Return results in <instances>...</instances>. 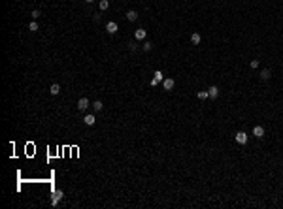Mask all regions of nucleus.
Here are the masks:
<instances>
[{
    "instance_id": "f257e3e1",
    "label": "nucleus",
    "mask_w": 283,
    "mask_h": 209,
    "mask_svg": "<svg viewBox=\"0 0 283 209\" xmlns=\"http://www.w3.org/2000/svg\"><path fill=\"white\" fill-rule=\"evenodd\" d=\"M236 143H240V145H245L247 143V134H245L244 130H240V132H236Z\"/></svg>"
},
{
    "instance_id": "f03ea898",
    "label": "nucleus",
    "mask_w": 283,
    "mask_h": 209,
    "mask_svg": "<svg viewBox=\"0 0 283 209\" xmlns=\"http://www.w3.org/2000/svg\"><path fill=\"white\" fill-rule=\"evenodd\" d=\"M63 190H60V188H57V190L53 192V196H51V205H57V203H59L60 200H63Z\"/></svg>"
},
{
    "instance_id": "7ed1b4c3",
    "label": "nucleus",
    "mask_w": 283,
    "mask_h": 209,
    "mask_svg": "<svg viewBox=\"0 0 283 209\" xmlns=\"http://www.w3.org/2000/svg\"><path fill=\"white\" fill-rule=\"evenodd\" d=\"M89 106H92V104L87 98H79L78 100V109L79 111H87V109H89Z\"/></svg>"
},
{
    "instance_id": "20e7f679",
    "label": "nucleus",
    "mask_w": 283,
    "mask_h": 209,
    "mask_svg": "<svg viewBox=\"0 0 283 209\" xmlns=\"http://www.w3.org/2000/svg\"><path fill=\"white\" fill-rule=\"evenodd\" d=\"M117 30H119V27H117L115 21H110V23L106 25V32H108V34H115Z\"/></svg>"
},
{
    "instance_id": "39448f33",
    "label": "nucleus",
    "mask_w": 283,
    "mask_h": 209,
    "mask_svg": "<svg viewBox=\"0 0 283 209\" xmlns=\"http://www.w3.org/2000/svg\"><path fill=\"white\" fill-rule=\"evenodd\" d=\"M174 85H176V81H174V79H170V77L162 79V87H164V90H172V89H174Z\"/></svg>"
},
{
    "instance_id": "423d86ee",
    "label": "nucleus",
    "mask_w": 283,
    "mask_h": 209,
    "mask_svg": "<svg viewBox=\"0 0 283 209\" xmlns=\"http://www.w3.org/2000/svg\"><path fill=\"white\" fill-rule=\"evenodd\" d=\"M83 123H85L87 126H92V124L96 123V117L92 115V113H87V115H85V119H83Z\"/></svg>"
},
{
    "instance_id": "0eeeda50",
    "label": "nucleus",
    "mask_w": 283,
    "mask_h": 209,
    "mask_svg": "<svg viewBox=\"0 0 283 209\" xmlns=\"http://www.w3.org/2000/svg\"><path fill=\"white\" fill-rule=\"evenodd\" d=\"M161 81H162V72H161V70H157V72H155V77L151 79V87L159 85V83H161Z\"/></svg>"
},
{
    "instance_id": "6e6552de",
    "label": "nucleus",
    "mask_w": 283,
    "mask_h": 209,
    "mask_svg": "<svg viewBox=\"0 0 283 209\" xmlns=\"http://www.w3.org/2000/svg\"><path fill=\"white\" fill-rule=\"evenodd\" d=\"M208 94H210V98H217V96H219V89H217L215 85H212V87L208 89Z\"/></svg>"
},
{
    "instance_id": "1a4fd4ad",
    "label": "nucleus",
    "mask_w": 283,
    "mask_h": 209,
    "mask_svg": "<svg viewBox=\"0 0 283 209\" xmlns=\"http://www.w3.org/2000/svg\"><path fill=\"white\" fill-rule=\"evenodd\" d=\"M146 36H147V32H146L143 28H138L136 32H134V38H136V40H146Z\"/></svg>"
},
{
    "instance_id": "9d476101",
    "label": "nucleus",
    "mask_w": 283,
    "mask_h": 209,
    "mask_svg": "<svg viewBox=\"0 0 283 209\" xmlns=\"http://www.w3.org/2000/svg\"><path fill=\"white\" fill-rule=\"evenodd\" d=\"M49 93L53 94V96H57V94L60 93V85H59V83H53V85L49 87Z\"/></svg>"
},
{
    "instance_id": "9b49d317",
    "label": "nucleus",
    "mask_w": 283,
    "mask_h": 209,
    "mask_svg": "<svg viewBox=\"0 0 283 209\" xmlns=\"http://www.w3.org/2000/svg\"><path fill=\"white\" fill-rule=\"evenodd\" d=\"M191 42H193L194 45H198L200 42H202V36H200L198 32H193V34H191Z\"/></svg>"
},
{
    "instance_id": "f8f14e48",
    "label": "nucleus",
    "mask_w": 283,
    "mask_h": 209,
    "mask_svg": "<svg viewBox=\"0 0 283 209\" xmlns=\"http://www.w3.org/2000/svg\"><path fill=\"white\" fill-rule=\"evenodd\" d=\"M253 136L255 137H262V136H264V128H262V126H255V128H253Z\"/></svg>"
},
{
    "instance_id": "ddd939ff",
    "label": "nucleus",
    "mask_w": 283,
    "mask_h": 209,
    "mask_svg": "<svg viewBox=\"0 0 283 209\" xmlns=\"http://www.w3.org/2000/svg\"><path fill=\"white\" fill-rule=\"evenodd\" d=\"M127 19H128V21H130V23H132V21H136V19H138V12H134V9H130V12H127Z\"/></svg>"
},
{
    "instance_id": "4468645a",
    "label": "nucleus",
    "mask_w": 283,
    "mask_h": 209,
    "mask_svg": "<svg viewBox=\"0 0 283 209\" xmlns=\"http://www.w3.org/2000/svg\"><path fill=\"white\" fill-rule=\"evenodd\" d=\"M270 77H272V72H270L268 68H266V70H262V72H260V79H262V81H268Z\"/></svg>"
},
{
    "instance_id": "2eb2a0df",
    "label": "nucleus",
    "mask_w": 283,
    "mask_h": 209,
    "mask_svg": "<svg viewBox=\"0 0 283 209\" xmlns=\"http://www.w3.org/2000/svg\"><path fill=\"white\" fill-rule=\"evenodd\" d=\"M92 109L98 113V111H102V102L100 100H96V102H92Z\"/></svg>"
},
{
    "instance_id": "dca6fc26",
    "label": "nucleus",
    "mask_w": 283,
    "mask_h": 209,
    "mask_svg": "<svg viewBox=\"0 0 283 209\" xmlns=\"http://www.w3.org/2000/svg\"><path fill=\"white\" fill-rule=\"evenodd\" d=\"M98 8H100V12H104V9H108V8H110V2H108V0H100Z\"/></svg>"
},
{
    "instance_id": "f3484780",
    "label": "nucleus",
    "mask_w": 283,
    "mask_h": 209,
    "mask_svg": "<svg viewBox=\"0 0 283 209\" xmlns=\"http://www.w3.org/2000/svg\"><path fill=\"white\" fill-rule=\"evenodd\" d=\"M200 100H206V98H210V94H208V90H200V93L196 94Z\"/></svg>"
},
{
    "instance_id": "a211bd4d",
    "label": "nucleus",
    "mask_w": 283,
    "mask_h": 209,
    "mask_svg": "<svg viewBox=\"0 0 283 209\" xmlns=\"http://www.w3.org/2000/svg\"><path fill=\"white\" fill-rule=\"evenodd\" d=\"M38 28H40V27H38V23H36V21H32V23L28 25V30H30V32H36Z\"/></svg>"
},
{
    "instance_id": "6ab92c4d",
    "label": "nucleus",
    "mask_w": 283,
    "mask_h": 209,
    "mask_svg": "<svg viewBox=\"0 0 283 209\" xmlns=\"http://www.w3.org/2000/svg\"><path fill=\"white\" fill-rule=\"evenodd\" d=\"M142 49H143V51H146V53H147V51H151V49H153V45L149 43V42H146V43L142 45Z\"/></svg>"
},
{
    "instance_id": "aec40b11",
    "label": "nucleus",
    "mask_w": 283,
    "mask_h": 209,
    "mask_svg": "<svg viewBox=\"0 0 283 209\" xmlns=\"http://www.w3.org/2000/svg\"><path fill=\"white\" fill-rule=\"evenodd\" d=\"M30 17H32V19H38V17H40V9H32V13H30Z\"/></svg>"
},
{
    "instance_id": "412c9836",
    "label": "nucleus",
    "mask_w": 283,
    "mask_h": 209,
    "mask_svg": "<svg viewBox=\"0 0 283 209\" xmlns=\"http://www.w3.org/2000/svg\"><path fill=\"white\" fill-rule=\"evenodd\" d=\"M249 66H251L253 70H255V68H259V60H251V62H249Z\"/></svg>"
},
{
    "instance_id": "4be33fe9",
    "label": "nucleus",
    "mask_w": 283,
    "mask_h": 209,
    "mask_svg": "<svg viewBox=\"0 0 283 209\" xmlns=\"http://www.w3.org/2000/svg\"><path fill=\"white\" fill-rule=\"evenodd\" d=\"M128 49H130L132 53H134V51H136V43H130V45H128Z\"/></svg>"
},
{
    "instance_id": "5701e85b",
    "label": "nucleus",
    "mask_w": 283,
    "mask_h": 209,
    "mask_svg": "<svg viewBox=\"0 0 283 209\" xmlns=\"http://www.w3.org/2000/svg\"><path fill=\"white\" fill-rule=\"evenodd\" d=\"M85 2H87V4H91V2H95V0H85Z\"/></svg>"
}]
</instances>
